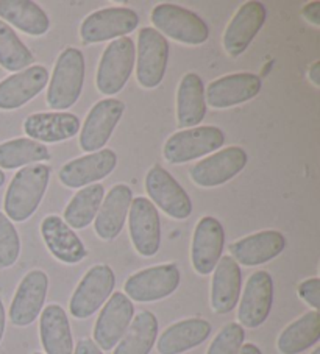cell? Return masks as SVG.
<instances>
[{
    "mask_svg": "<svg viewBox=\"0 0 320 354\" xmlns=\"http://www.w3.org/2000/svg\"><path fill=\"white\" fill-rule=\"evenodd\" d=\"M116 284L113 268L105 264L91 267L71 297V315L78 320L89 319L112 297Z\"/></svg>",
    "mask_w": 320,
    "mask_h": 354,
    "instance_id": "6",
    "label": "cell"
},
{
    "mask_svg": "<svg viewBox=\"0 0 320 354\" xmlns=\"http://www.w3.org/2000/svg\"><path fill=\"white\" fill-rule=\"evenodd\" d=\"M180 268L175 264H161L139 270L125 281V295L133 301L152 303L168 298L178 289Z\"/></svg>",
    "mask_w": 320,
    "mask_h": 354,
    "instance_id": "7",
    "label": "cell"
},
{
    "mask_svg": "<svg viewBox=\"0 0 320 354\" xmlns=\"http://www.w3.org/2000/svg\"><path fill=\"white\" fill-rule=\"evenodd\" d=\"M48 77L46 67L36 64L3 78L0 82V109L13 111L33 100L46 88Z\"/></svg>",
    "mask_w": 320,
    "mask_h": 354,
    "instance_id": "21",
    "label": "cell"
},
{
    "mask_svg": "<svg viewBox=\"0 0 320 354\" xmlns=\"http://www.w3.org/2000/svg\"><path fill=\"white\" fill-rule=\"evenodd\" d=\"M0 21L30 36H42L51 27L46 11L30 0H0Z\"/></svg>",
    "mask_w": 320,
    "mask_h": 354,
    "instance_id": "30",
    "label": "cell"
},
{
    "mask_svg": "<svg viewBox=\"0 0 320 354\" xmlns=\"http://www.w3.org/2000/svg\"><path fill=\"white\" fill-rule=\"evenodd\" d=\"M85 83V57L75 47H67L60 53L47 89V105L64 111L78 102Z\"/></svg>",
    "mask_w": 320,
    "mask_h": 354,
    "instance_id": "2",
    "label": "cell"
},
{
    "mask_svg": "<svg viewBox=\"0 0 320 354\" xmlns=\"http://www.w3.org/2000/svg\"><path fill=\"white\" fill-rule=\"evenodd\" d=\"M169 61V42L155 28L145 27L138 35L136 78L141 86L153 89L161 84Z\"/></svg>",
    "mask_w": 320,
    "mask_h": 354,
    "instance_id": "9",
    "label": "cell"
},
{
    "mask_svg": "<svg viewBox=\"0 0 320 354\" xmlns=\"http://www.w3.org/2000/svg\"><path fill=\"white\" fill-rule=\"evenodd\" d=\"M206 115L205 86L197 74H186L177 91V120L180 130L195 128Z\"/></svg>",
    "mask_w": 320,
    "mask_h": 354,
    "instance_id": "28",
    "label": "cell"
},
{
    "mask_svg": "<svg viewBox=\"0 0 320 354\" xmlns=\"http://www.w3.org/2000/svg\"><path fill=\"white\" fill-rule=\"evenodd\" d=\"M51 151L36 140L28 138H17L5 140L0 144V169L15 170L21 169L28 164L48 161Z\"/></svg>",
    "mask_w": 320,
    "mask_h": 354,
    "instance_id": "34",
    "label": "cell"
},
{
    "mask_svg": "<svg viewBox=\"0 0 320 354\" xmlns=\"http://www.w3.org/2000/svg\"><path fill=\"white\" fill-rule=\"evenodd\" d=\"M311 354H320V348H316V350H314Z\"/></svg>",
    "mask_w": 320,
    "mask_h": 354,
    "instance_id": "45",
    "label": "cell"
},
{
    "mask_svg": "<svg viewBox=\"0 0 320 354\" xmlns=\"http://www.w3.org/2000/svg\"><path fill=\"white\" fill-rule=\"evenodd\" d=\"M39 335L46 354H73L71 323L64 309L58 304H51L42 310Z\"/></svg>",
    "mask_w": 320,
    "mask_h": 354,
    "instance_id": "29",
    "label": "cell"
},
{
    "mask_svg": "<svg viewBox=\"0 0 320 354\" xmlns=\"http://www.w3.org/2000/svg\"><path fill=\"white\" fill-rule=\"evenodd\" d=\"M73 354H103V353L100 348L94 344V340L82 339V340H78Z\"/></svg>",
    "mask_w": 320,
    "mask_h": 354,
    "instance_id": "40",
    "label": "cell"
},
{
    "mask_svg": "<svg viewBox=\"0 0 320 354\" xmlns=\"http://www.w3.org/2000/svg\"><path fill=\"white\" fill-rule=\"evenodd\" d=\"M21 254V237L13 222L0 212V268L15 266Z\"/></svg>",
    "mask_w": 320,
    "mask_h": 354,
    "instance_id": "36",
    "label": "cell"
},
{
    "mask_svg": "<svg viewBox=\"0 0 320 354\" xmlns=\"http://www.w3.org/2000/svg\"><path fill=\"white\" fill-rule=\"evenodd\" d=\"M249 156L241 147H226L205 158L189 169V176L197 186L216 187L235 178L247 166Z\"/></svg>",
    "mask_w": 320,
    "mask_h": 354,
    "instance_id": "13",
    "label": "cell"
},
{
    "mask_svg": "<svg viewBox=\"0 0 320 354\" xmlns=\"http://www.w3.org/2000/svg\"><path fill=\"white\" fill-rule=\"evenodd\" d=\"M35 354H42V353H35Z\"/></svg>",
    "mask_w": 320,
    "mask_h": 354,
    "instance_id": "46",
    "label": "cell"
},
{
    "mask_svg": "<svg viewBox=\"0 0 320 354\" xmlns=\"http://www.w3.org/2000/svg\"><path fill=\"white\" fill-rule=\"evenodd\" d=\"M225 142V134L217 127H195L180 130L166 140L163 155L170 164H183L213 153Z\"/></svg>",
    "mask_w": 320,
    "mask_h": 354,
    "instance_id": "5",
    "label": "cell"
},
{
    "mask_svg": "<svg viewBox=\"0 0 320 354\" xmlns=\"http://www.w3.org/2000/svg\"><path fill=\"white\" fill-rule=\"evenodd\" d=\"M213 326L203 319H186L170 325L158 339L159 354H183L202 345L211 335Z\"/></svg>",
    "mask_w": 320,
    "mask_h": 354,
    "instance_id": "27",
    "label": "cell"
},
{
    "mask_svg": "<svg viewBox=\"0 0 320 354\" xmlns=\"http://www.w3.org/2000/svg\"><path fill=\"white\" fill-rule=\"evenodd\" d=\"M105 198V187L102 185H91L82 187L73 195L64 209V222L72 230H83L94 222L100 205Z\"/></svg>",
    "mask_w": 320,
    "mask_h": 354,
    "instance_id": "33",
    "label": "cell"
},
{
    "mask_svg": "<svg viewBox=\"0 0 320 354\" xmlns=\"http://www.w3.org/2000/svg\"><path fill=\"white\" fill-rule=\"evenodd\" d=\"M320 340V314L311 310L283 329L276 348L281 354H300Z\"/></svg>",
    "mask_w": 320,
    "mask_h": 354,
    "instance_id": "31",
    "label": "cell"
},
{
    "mask_svg": "<svg viewBox=\"0 0 320 354\" xmlns=\"http://www.w3.org/2000/svg\"><path fill=\"white\" fill-rule=\"evenodd\" d=\"M128 230L136 252L144 258L155 256L161 245V222L155 205L149 198L132 200L128 211Z\"/></svg>",
    "mask_w": 320,
    "mask_h": 354,
    "instance_id": "12",
    "label": "cell"
},
{
    "mask_svg": "<svg viewBox=\"0 0 320 354\" xmlns=\"http://www.w3.org/2000/svg\"><path fill=\"white\" fill-rule=\"evenodd\" d=\"M245 331L239 323H229L214 337L206 354H239L244 345Z\"/></svg>",
    "mask_w": 320,
    "mask_h": 354,
    "instance_id": "37",
    "label": "cell"
},
{
    "mask_svg": "<svg viewBox=\"0 0 320 354\" xmlns=\"http://www.w3.org/2000/svg\"><path fill=\"white\" fill-rule=\"evenodd\" d=\"M125 111V103L118 99L97 102L86 115L80 130V147L86 153H96L108 144Z\"/></svg>",
    "mask_w": 320,
    "mask_h": 354,
    "instance_id": "11",
    "label": "cell"
},
{
    "mask_svg": "<svg viewBox=\"0 0 320 354\" xmlns=\"http://www.w3.org/2000/svg\"><path fill=\"white\" fill-rule=\"evenodd\" d=\"M241 267L231 256H222L214 268L211 283V308L216 314H230L241 295Z\"/></svg>",
    "mask_w": 320,
    "mask_h": 354,
    "instance_id": "26",
    "label": "cell"
},
{
    "mask_svg": "<svg viewBox=\"0 0 320 354\" xmlns=\"http://www.w3.org/2000/svg\"><path fill=\"white\" fill-rule=\"evenodd\" d=\"M48 290V277L42 270H32L17 286L10 306V322L26 328L38 319L44 308Z\"/></svg>",
    "mask_w": 320,
    "mask_h": 354,
    "instance_id": "15",
    "label": "cell"
},
{
    "mask_svg": "<svg viewBox=\"0 0 320 354\" xmlns=\"http://www.w3.org/2000/svg\"><path fill=\"white\" fill-rule=\"evenodd\" d=\"M286 247V239L280 231L266 230L260 231L242 239L236 241L229 247L231 258L238 264L245 267H255L266 264L283 253Z\"/></svg>",
    "mask_w": 320,
    "mask_h": 354,
    "instance_id": "22",
    "label": "cell"
},
{
    "mask_svg": "<svg viewBox=\"0 0 320 354\" xmlns=\"http://www.w3.org/2000/svg\"><path fill=\"white\" fill-rule=\"evenodd\" d=\"M267 11L261 2H245L233 16L224 33V48L231 58H238L247 50L255 36L266 22Z\"/></svg>",
    "mask_w": 320,
    "mask_h": 354,
    "instance_id": "19",
    "label": "cell"
},
{
    "mask_svg": "<svg viewBox=\"0 0 320 354\" xmlns=\"http://www.w3.org/2000/svg\"><path fill=\"white\" fill-rule=\"evenodd\" d=\"M133 301L122 292L108 298L94 325V344L103 351H109L124 337L133 320Z\"/></svg>",
    "mask_w": 320,
    "mask_h": 354,
    "instance_id": "14",
    "label": "cell"
},
{
    "mask_svg": "<svg viewBox=\"0 0 320 354\" xmlns=\"http://www.w3.org/2000/svg\"><path fill=\"white\" fill-rule=\"evenodd\" d=\"M52 169L46 164L17 170L5 192V216L13 222H26L38 209L51 181Z\"/></svg>",
    "mask_w": 320,
    "mask_h": 354,
    "instance_id": "1",
    "label": "cell"
},
{
    "mask_svg": "<svg viewBox=\"0 0 320 354\" xmlns=\"http://www.w3.org/2000/svg\"><path fill=\"white\" fill-rule=\"evenodd\" d=\"M152 22L164 38L188 46H200L209 38L208 24L199 15L174 3L157 5L152 11Z\"/></svg>",
    "mask_w": 320,
    "mask_h": 354,
    "instance_id": "3",
    "label": "cell"
},
{
    "mask_svg": "<svg viewBox=\"0 0 320 354\" xmlns=\"http://www.w3.org/2000/svg\"><path fill=\"white\" fill-rule=\"evenodd\" d=\"M308 78H310L314 86H320V61H314L310 71H308Z\"/></svg>",
    "mask_w": 320,
    "mask_h": 354,
    "instance_id": "41",
    "label": "cell"
},
{
    "mask_svg": "<svg viewBox=\"0 0 320 354\" xmlns=\"http://www.w3.org/2000/svg\"><path fill=\"white\" fill-rule=\"evenodd\" d=\"M5 185V174H3V170L0 169V187H2Z\"/></svg>",
    "mask_w": 320,
    "mask_h": 354,
    "instance_id": "44",
    "label": "cell"
},
{
    "mask_svg": "<svg viewBox=\"0 0 320 354\" xmlns=\"http://www.w3.org/2000/svg\"><path fill=\"white\" fill-rule=\"evenodd\" d=\"M299 297L305 303L310 304L314 310H319L320 308V279L319 278H310L301 281L299 284Z\"/></svg>",
    "mask_w": 320,
    "mask_h": 354,
    "instance_id": "38",
    "label": "cell"
},
{
    "mask_svg": "<svg viewBox=\"0 0 320 354\" xmlns=\"http://www.w3.org/2000/svg\"><path fill=\"white\" fill-rule=\"evenodd\" d=\"M224 245L225 231L222 223L216 217H202L195 227L193 247H190V261L194 270L199 274L214 272L217 262L222 258Z\"/></svg>",
    "mask_w": 320,
    "mask_h": 354,
    "instance_id": "18",
    "label": "cell"
},
{
    "mask_svg": "<svg viewBox=\"0 0 320 354\" xmlns=\"http://www.w3.org/2000/svg\"><path fill=\"white\" fill-rule=\"evenodd\" d=\"M261 78L249 72L220 77L208 84L205 102L214 109H226L249 102L261 93Z\"/></svg>",
    "mask_w": 320,
    "mask_h": 354,
    "instance_id": "20",
    "label": "cell"
},
{
    "mask_svg": "<svg viewBox=\"0 0 320 354\" xmlns=\"http://www.w3.org/2000/svg\"><path fill=\"white\" fill-rule=\"evenodd\" d=\"M5 325H7V315H5L3 301H2V298H0V344H2V339L5 334Z\"/></svg>",
    "mask_w": 320,
    "mask_h": 354,
    "instance_id": "42",
    "label": "cell"
},
{
    "mask_svg": "<svg viewBox=\"0 0 320 354\" xmlns=\"http://www.w3.org/2000/svg\"><path fill=\"white\" fill-rule=\"evenodd\" d=\"M239 354H263L260 348L254 344H245L241 346V350H239Z\"/></svg>",
    "mask_w": 320,
    "mask_h": 354,
    "instance_id": "43",
    "label": "cell"
},
{
    "mask_svg": "<svg viewBox=\"0 0 320 354\" xmlns=\"http://www.w3.org/2000/svg\"><path fill=\"white\" fill-rule=\"evenodd\" d=\"M41 236L53 258L64 264H78L88 254L82 239L58 216H47L42 221Z\"/></svg>",
    "mask_w": 320,
    "mask_h": 354,
    "instance_id": "25",
    "label": "cell"
},
{
    "mask_svg": "<svg viewBox=\"0 0 320 354\" xmlns=\"http://www.w3.org/2000/svg\"><path fill=\"white\" fill-rule=\"evenodd\" d=\"M145 192L159 209L177 221L193 214V201L183 186L161 166H153L145 176Z\"/></svg>",
    "mask_w": 320,
    "mask_h": 354,
    "instance_id": "10",
    "label": "cell"
},
{
    "mask_svg": "<svg viewBox=\"0 0 320 354\" xmlns=\"http://www.w3.org/2000/svg\"><path fill=\"white\" fill-rule=\"evenodd\" d=\"M301 15L306 21H310L314 26H320V2H310L301 10Z\"/></svg>",
    "mask_w": 320,
    "mask_h": 354,
    "instance_id": "39",
    "label": "cell"
},
{
    "mask_svg": "<svg viewBox=\"0 0 320 354\" xmlns=\"http://www.w3.org/2000/svg\"><path fill=\"white\" fill-rule=\"evenodd\" d=\"M139 26L136 11L125 7H109L97 10L85 17L80 26V38L85 44L125 38Z\"/></svg>",
    "mask_w": 320,
    "mask_h": 354,
    "instance_id": "8",
    "label": "cell"
},
{
    "mask_svg": "<svg viewBox=\"0 0 320 354\" xmlns=\"http://www.w3.org/2000/svg\"><path fill=\"white\" fill-rule=\"evenodd\" d=\"M35 63L33 53L8 24L0 21V66L5 71L21 72Z\"/></svg>",
    "mask_w": 320,
    "mask_h": 354,
    "instance_id": "35",
    "label": "cell"
},
{
    "mask_svg": "<svg viewBox=\"0 0 320 354\" xmlns=\"http://www.w3.org/2000/svg\"><path fill=\"white\" fill-rule=\"evenodd\" d=\"M274 279L264 270L255 272L245 283V289L239 303L238 320L242 328L255 329L261 326L272 310Z\"/></svg>",
    "mask_w": 320,
    "mask_h": 354,
    "instance_id": "16",
    "label": "cell"
},
{
    "mask_svg": "<svg viewBox=\"0 0 320 354\" xmlns=\"http://www.w3.org/2000/svg\"><path fill=\"white\" fill-rule=\"evenodd\" d=\"M133 192L130 186L116 185L103 198L96 216L94 231L102 241H113L121 234L130 211Z\"/></svg>",
    "mask_w": 320,
    "mask_h": 354,
    "instance_id": "23",
    "label": "cell"
},
{
    "mask_svg": "<svg viewBox=\"0 0 320 354\" xmlns=\"http://www.w3.org/2000/svg\"><path fill=\"white\" fill-rule=\"evenodd\" d=\"M136 59V48L130 38H119L113 41L103 50L98 61L96 86L103 95H116L130 78Z\"/></svg>",
    "mask_w": 320,
    "mask_h": 354,
    "instance_id": "4",
    "label": "cell"
},
{
    "mask_svg": "<svg viewBox=\"0 0 320 354\" xmlns=\"http://www.w3.org/2000/svg\"><path fill=\"white\" fill-rule=\"evenodd\" d=\"M116 166H118V155L112 149H103L66 162L60 169L58 178L66 187H86L107 178Z\"/></svg>",
    "mask_w": 320,
    "mask_h": 354,
    "instance_id": "17",
    "label": "cell"
},
{
    "mask_svg": "<svg viewBox=\"0 0 320 354\" xmlns=\"http://www.w3.org/2000/svg\"><path fill=\"white\" fill-rule=\"evenodd\" d=\"M24 131L28 139L39 144L63 142L80 133V119L75 114L64 111L36 113L24 122Z\"/></svg>",
    "mask_w": 320,
    "mask_h": 354,
    "instance_id": "24",
    "label": "cell"
},
{
    "mask_svg": "<svg viewBox=\"0 0 320 354\" xmlns=\"http://www.w3.org/2000/svg\"><path fill=\"white\" fill-rule=\"evenodd\" d=\"M158 337V320L150 310H143L132 320L113 354H150Z\"/></svg>",
    "mask_w": 320,
    "mask_h": 354,
    "instance_id": "32",
    "label": "cell"
}]
</instances>
